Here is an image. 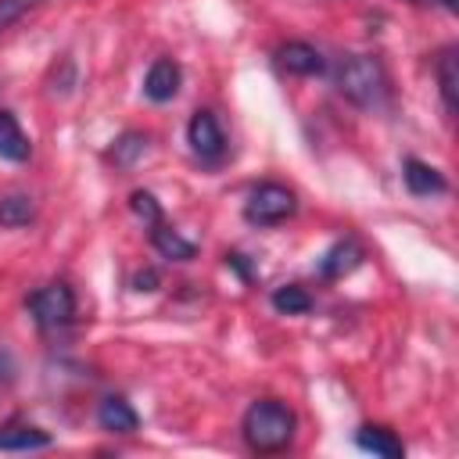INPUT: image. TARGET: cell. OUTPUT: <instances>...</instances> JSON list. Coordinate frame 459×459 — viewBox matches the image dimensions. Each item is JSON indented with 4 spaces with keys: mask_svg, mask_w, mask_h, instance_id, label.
<instances>
[{
    "mask_svg": "<svg viewBox=\"0 0 459 459\" xmlns=\"http://www.w3.org/2000/svg\"><path fill=\"white\" fill-rule=\"evenodd\" d=\"M129 208H133V215H136L143 226L161 222V204H158V197H154L151 190H133V194H129Z\"/></svg>",
    "mask_w": 459,
    "mask_h": 459,
    "instance_id": "d6986e66",
    "label": "cell"
},
{
    "mask_svg": "<svg viewBox=\"0 0 459 459\" xmlns=\"http://www.w3.org/2000/svg\"><path fill=\"white\" fill-rule=\"evenodd\" d=\"M11 380H14V359L11 351L0 348V384H11Z\"/></svg>",
    "mask_w": 459,
    "mask_h": 459,
    "instance_id": "603a6c76",
    "label": "cell"
},
{
    "mask_svg": "<svg viewBox=\"0 0 459 459\" xmlns=\"http://www.w3.org/2000/svg\"><path fill=\"white\" fill-rule=\"evenodd\" d=\"M151 244H154V251H158L161 258H169V262H190V258L197 255V244L186 240L179 230L165 226V219L151 226Z\"/></svg>",
    "mask_w": 459,
    "mask_h": 459,
    "instance_id": "4fadbf2b",
    "label": "cell"
},
{
    "mask_svg": "<svg viewBox=\"0 0 459 459\" xmlns=\"http://www.w3.org/2000/svg\"><path fill=\"white\" fill-rule=\"evenodd\" d=\"M333 86L348 104H355L362 111H384L391 104L387 68L373 54H344L333 65Z\"/></svg>",
    "mask_w": 459,
    "mask_h": 459,
    "instance_id": "6da1fadb",
    "label": "cell"
},
{
    "mask_svg": "<svg viewBox=\"0 0 459 459\" xmlns=\"http://www.w3.org/2000/svg\"><path fill=\"white\" fill-rule=\"evenodd\" d=\"M409 4H416V7H445V11L459 7V0H409Z\"/></svg>",
    "mask_w": 459,
    "mask_h": 459,
    "instance_id": "cb8c5ba5",
    "label": "cell"
},
{
    "mask_svg": "<svg viewBox=\"0 0 459 459\" xmlns=\"http://www.w3.org/2000/svg\"><path fill=\"white\" fill-rule=\"evenodd\" d=\"M179 82H183V72L172 57H158L147 75H143V97L154 100V104H169L176 93H179Z\"/></svg>",
    "mask_w": 459,
    "mask_h": 459,
    "instance_id": "ba28073f",
    "label": "cell"
},
{
    "mask_svg": "<svg viewBox=\"0 0 459 459\" xmlns=\"http://www.w3.org/2000/svg\"><path fill=\"white\" fill-rule=\"evenodd\" d=\"M276 68H283L287 75H323L326 72V61L323 54L305 43V39H290L276 50Z\"/></svg>",
    "mask_w": 459,
    "mask_h": 459,
    "instance_id": "52a82bcc",
    "label": "cell"
},
{
    "mask_svg": "<svg viewBox=\"0 0 459 459\" xmlns=\"http://www.w3.org/2000/svg\"><path fill=\"white\" fill-rule=\"evenodd\" d=\"M294 427H298V416L280 398H258V402H251L247 412H244V420H240L244 445L251 452H258V455H276V452L290 448Z\"/></svg>",
    "mask_w": 459,
    "mask_h": 459,
    "instance_id": "7a4b0ae2",
    "label": "cell"
},
{
    "mask_svg": "<svg viewBox=\"0 0 459 459\" xmlns=\"http://www.w3.org/2000/svg\"><path fill=\"white\" fill-rule=\"evenodd\" d=\"M186 143H190V151H194L204 165L222 161V154H226V133H222L215 111L197 108V111L190 115V122H186Z\"/></svg>",
    "mask_w": 459,
    "mask_h": 459,
    "instance_id": "5b68a950",
    "label": "cell"
},
{
    "mask_svg": "<svg viewBox=\"0 0 459 459\" xmlns=\"http://www.w3.org/2000/svg\"><path fill=\"white\" fill-rule=\"evenodd\" d=\"M402 183L412 197H434V194H448V179L445 172H437L434 165L420 161V158H405L402 161Z\"/></svg>",
    "mask_w": 459,
    "mask_h": 459,
    "instance_id": "9c48e42d",
    "label": "cell"
},
{
    "mask_svg": "<svg viewBox=\"0 0 459 459\" xmlns=\"http://www.w3.org/2000/svg\"><path fill=\"white\" fill-rule=\"evenodd\" d=\"M36 448H50V434L43 427L22 420L0 427V452H36Z\"/></svg>",
    "mask_w": 459,
    "mask_h": 459,
    "instance_id": "8fae6325",
    "label": "cell"
},
{
    "mask_svg": "<svg viewBox=\"0 0 459 459\" xmlns=\"http://www.w3.org/2000/svg\"><path fill=\"white\" fill-rule=\"evenodd\" d=\"M147 147H151V136L140 133V129H129V133H122V136L111 143L108 161H111L115 169H133V165L147 154Z\"/></svg>",
    "mask_w": 459,
    "mask_h": 459,
    "instance_id": "9a60e30c",
    "label": "cell"
},
{
    "mask_svg": "<svg viewBox=\"0 0 459 459\" xmlns=\"http://www.w3.org/2000/svg\"><path fill=\"white\" fill-rule=\"evenodd\" d=\"M362 258H366L362 244L355 237H344V240H337V244H330L323 251V258L316 262V269H319L323 280H344L348 273H355L362 265Z\"/></svg>",
    "mask_w": 459,
    "mask_h": 459,
    "instance_id": "8992f818",
    "label": "cell"
},
{
    "mask_svg": "<svg viewBox=\"0 0 459 459\" xmlns=\"http://www.w3.org/2000/svg\"><path fill=\"white\" fill-rule=\"evenodd\" d=\"M39 0H0V32L11 29L25 11H32Z\"/></svg>",
    "mask_w": 459,
    "mask_h": 459,
    "instance_id": "ffe728a7",
    "label": "cell"
},
{
    "mask_svg": "<svg viewBox=\"0 0 459 459\" xmlns=\"http://www.w3.org/2000/svg\"><path fill=\"white\" fill-rule=\"evenodd\" d=\"M355 445H359L362 452L380 455V459H402V455H405L402 437H398L391 427H380V423H366V427H359Z\"/></svg>",
    "mask_w": 459,
    "mask_h": 459,
    "instance_id": "7c38bea8",
    "label": "cell"
},
{
    "mask_svg": "<svg viewBox=\"0 0 459 459\" xmlns=\"http://www.w3.org/2000/svg\"><path fill=\"white\" fill-rule=\"evenodd\" d=\"M29 154H32V143H29L25 129L18 126L14 111L0 108V158L4 161H29Z\"/></svg>",
    "mask_w": 459,
    "mask_h": 459,
    "instance_id": "5bb4252c",
    "label": "cell"
},
{
    "mask_svg": "<svg viewBox=\"0 0 459 459\" xmlns=\"http://www.w3.org/2000/svg\"><path fill=\"white\" fill-rule=\"evenodd\" d=\"M269 301H273V308H276L280 316H305V312H312V294H308L305 287H298V283L276 287V290L269 294Z\"/></svg>",
    "mask_w": 459,
    "mask_h": 459,
    "instance_id": "e0dca14e",
    "label": "cell"
},
{
    "mask_svg": "<svg viewBox=\"0 0 459 459\" xmlns=\"http://www.w3.org/2000/svg\"><path fill=\"white\" fill-rule=\"evenodd\" d=\"M97 423H100V430H108V434H133V430L140 427V416H136V409H133L122 394H108V398H100V405H97Z\"/></svg>",
    "mask_w": 459,
    "mask_h": 459,
    "instance_id": "30bf717a",
    "label": "cell"
},
{
    "mask_svg": "<svg viewBox=\"0 0 459 459\" xmlns=\"http://www.w3.org/2000/svg\"><path fill=\"white\" fill-rule=\"evenodd\" d=\"M25 308L32 316V323L43 330V333H54V330H65L72 319H75V290L61 280L32 290L25 298Z\"/></svg>",
    "mask_w": 459,
    "mask_h": 459,
    "instance_id": "3957f363",
    "label": "cell"
},
{
    "mask_svg": "<svg viewBox=\"0 0 459 459\" xmlns=\"http://www.w3.org/2000/svg\"><path fill=\"white\" fill-rule=\"evenodd\" d=\"M298 212V194L283 183H258L247 190L244 219L251 226H280Z\"/></svg>",
    "mask_w": 459,
    "mask_h": 459,
    "instance_id": "277c9868",
    "label": "cell"
},
{
    "mask_svg": "<svg viewBox=\"0 0 459 459\" xmlns=\"http://www.w3.org/2000/svg\"><path fill=\"white\" fill-rule=\"evenodd\" d=\"M455 47H445L434 61V75H437V90H441V104L445 111L452 115L455 111V86H459V75H455Z\"/></svg>",
    "mask_w": 459,
    "mask_h": 459,
    "instance_id": "2e32d148",
    "label": "cell"
},
{
    "mask_svg": "<svg viewBox=\"0 0 459 459\" xmlns=\"http://www.w3.org/2000/svg\"><path fill=\"white\" fill-rule=\"evenodd\" d=\"M226 265H230L244 283H251V280H255V265L247 262V255H240V251H226Z\"/></svg>",
    "mask_w": 459,
    "mask_h": 459,
    "instance_id": "7402d4cb",
    "label": "cell"
},
{
    "mask_svg": "<svg viewBox=\"0 0 459 459\" xmlns=\"http://www.w3.org/2000/svg\"><path fill=\"white\" fill-rule=\"evenodd\" d=\"M129 287H133L136 294H151V290H158V287H161V280H158V273L147 265V269H136V273H133Z\"/></svg>",
    "mask_w": 459,
    "mask_h": 459,
    "instance_id": "44dd1931",
    "label": "cell"
},
{
    "mask_svg": "<svg viewBox=\"0 0 459 459\" xmlns=\"http://www.w3.org/2000/svg\"><path fill=\"white\" fill-rule=\"evenodd\" d=\"M36 219V204L29 194H7L0 197V226L4 230H18V226H29Z\"/></svg>",
    "mask_w": 459,
    "mask_h": 459,
    "instance_id": "ac0fdd59",
    "label": "cell"
}]
</instances>
